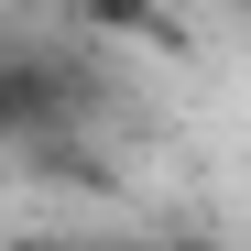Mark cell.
I'll return each mask as SVG.
<instances>
[{"label":"cell","instance_id":"1","mask_svg":"<svg viewBox=\"0 0 251 251\" xmlns=\"http://www.w3.org/2000/svg\"><path fill=\"white\" fill-rule=\"evenodd\" d=\"M88 22H109V33H164V0H76Z\"/></svg>","mask_w":251,"mask_h":251},{"label":"cell","instance_id":"2","mask_svg":"<svg viewBox=\"0 0 251 251\" xmlns=\"http://www.w3.org/2000/svg\"><path fill=\"white\" fill-rule=\"evenodd\" d=\"M22 251H55V240H22Z\"/></svg>","mask_w":251,"mask_h":251}]
</instances>
